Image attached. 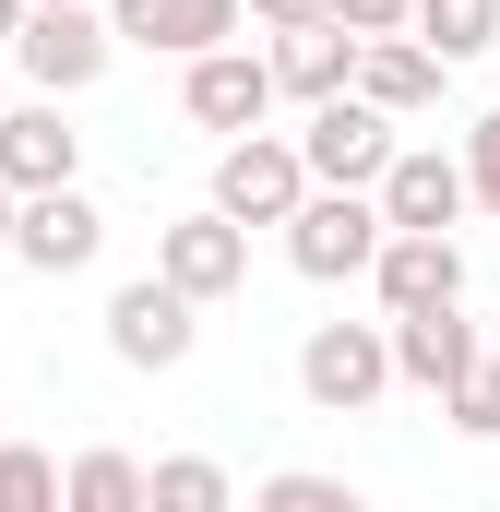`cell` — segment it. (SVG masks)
I'll use <instances>...</instances> for the list:
<instances>
[{
	"mask_svg": "<svg viewBox=\"0 0 500 512\" xmlns=\"http://www.w3.org/2000/svg\"><path fill=\"white\" fill-rule=\"evenodd\" d=\"M155 286H179L191 310H215V298L250 286V239L227 215H179V227H155Z\"/></svg>",
	"mask_w": 500,
	"mask_h": 512,
	"instance_id": "30bf717a",
	"label": "cell"
},
{
	"mask_svg": "<svg viewBox=\"0 0 500 512\" xmlns=\"http://www.w3.org/2000/svg\"><path fill=\"white\" fill-rule=\"evenodd\" d=\"M60 512H143V453L84 441V453L60 465Z\"/></svg>",
	"mask_w": 500,
	"mask_h": 512,
	"instance_id": "ac0fdd59",
	"label": "cell"
},
{
	"mask_svg": "<svg viewBox=\"0 0 500 512\" xmlns=\"http://www.w3.org/2000/svg\"><path fill=\"white\" fill-rule=\"evenodd\" d=\"M24 12H96V0H24Z\"/></svg>",
	"mask_w": 500,
	"mask_h": 512,
	"instance_id": "4316f807",
	"label": "cell"
},
{
	"mask_svg": "<svg viewBox=\"0 0 500 512\" xmlns=\"http://www.w3.org/2000/svg\"><path fill=\"white\" fill-rule=\"evenodd\" d=\"M0 512H60V465L36 441H0Z\"/></svg>",
	"mask_w": 500,
	"mask_h": 512,
	"instance_id": "44dd1931",
	"label": "cell"
},
{
	"mask_svg": "<svg viewBox=\"0 0 500 512\" xmlns=\"http://www.w3.org/2000/svg\"><path fill=\"white\" fill-rule=\"evenodd\" d=\"M405 36H417L441 72H465V60H489V48H500V0H417Z\"/></svg>",
	"mask_w": 500,
	"mask_h": 512,
	"instance_id": "e0dca14e",
	"label": "cell"
},
{
	"mask_svg": "<svg viewBox=\"0 0 500 512\" xmlns=\"http://www.w3.org/2000/svg\"><path fill=\"white\" fill-rule=\"evenodd\" d=\"M96 251H108V215H96L84 179L12 203V262H24V274H96Z\"/></svg>",
	"mask_w": 500,
	"mask_h": 512,
	"instance_id": "ba28073f",
	"label": "cell"
},
{
	"mask_svg": "<svg viewBox=\"0 0 500 512\" xmlns=\"http://www.w3.org/2000/svg\"><path fill=\"white\" fill-rule=\"evenodd\" d=\"M179 108L191 131H262L274 120V72H262V48H203V60H179Z\"/></svg>",
	"mask_w": 500,
	"mask_h": 512,
	"instance_id": "8fae6325",
	"label": "cell"
},
{
	"mask_svg": "<svg viewBox=\"0 0 500 512\" xmlns=\"http://www.w3.org/2000/svg\"><path fill=\"white\" fill-rule=\"evenodd\" d=\"M96 12H108V48H155V60L239 48V0H96Z\"/></svg>",
	"mask_w": 500,
	"mask_h": 512,
	"instance_id": "7c38bea8",
	"label": "cell"
},
{
	"mask_svg": "<svg viewBox=\"0 0 500 512\" xmlns=\"http://www.w3.org/2000/svg\"><path fill=\"white\" fill-rule=\"evenodd\" d=\"M262 36H298V24H322V0H239Z\"/></svg>",
	"mask_w": 500,
	"mask_h": 512,
	"instance_id": "d4e9b609",
	"label": "cell"
},
{
	"mask_svg": "<svg viewBox=\"0 0 500 512\" xmlns=\"http://www.w3.org/2000/svg\"><path fill=\"white\" fill-rule=\"evenodd\" d=\"M453 167H465V203H489V215H500V108H489V120H465V155H453Z\"/></svg>",
	"mask_w": 500,
	"mask_h": 512,
	"instance_id": "603a6c76",
	"label": "cell"
},
{
	"mask_svg": "<svg viewBox=\"0 0 500 512\" xmlns=\"http://www.w3.org/2000/svg\"><path fill=\"white\" fill-rule=\"evenodd\" d=\"M108 60H120L108 48V12H24V36L0 48V72H24V96H48V108H72Z\"/></svg>",
	"mask_w": 500,
	"mask_h": 512,
	"instance_id": "7a4b0ae2",
	"label": "cell"
},
{
	"mask_svg": "<svg viewBox=\"0 0 500 512\" xmlns=\"http://www.w3.org/2000/svg\"><path fill=\"white\" fill-rule=\"evenodd\" d=\"M12 36H24V0H0V48H12Z\"/></svg>",
	"mask_w": 500,
	"mask_h": 512,
	"instance_id": "484cf974",
	"label": "cell"
},
{
	"mask_svg": "<svg viewBox=\"0 0 500 512\" xmlns=\"http://www.w3.org/2000/svg\"><path fill=\"white\" fill-rule=\"evenodd\" d=\"M0 108H12V72H0Z\"/></svg>",
	"mask_w": 500,
	"mask_h": 512,
	"instance_id": "f1b7e54d",
	"label": "cell"
},
{
	"mask_svg": "<svg viewBox=\"0 0 500 512\" xmlns=\"http://www.w3.org/2000/svg\"><path fill=\"white\" fill-rule=\"evenodd\" d=\"M381 346H393V382H417V393H453L477 358H489L465 310H405V322H381Z\"/></svg>",
	"mask_w": 500,
	"mask_h": 512,
	"instance_id": "5bb4252c",
	"label": "cell"
},
{
	"mask_svg": "<svg viewBox=\"0 0 500 512\" xmlns=\"http://www.w3.org/2000/svg\"><path fill=\"white\" fill-rule=\"evenodd\" d=\"M370 286H381V322H405V310H465V239H381Z\"/></svg>",
	"mask_w": 500,
	"mask_h": 512,
	"instance_id": "4fadbf2b",
	"label": "cell"
},
{
	"mask_svg": "<svg viewBox=\"0 0 500 512\" xmlns=\"http://www.w3.org/2000/svg\"><path fill=\"white\" fill-rule=\"evenodd\" d=\"M370 251H381L370 191H310V203L286 215V262H298L310 286H346V274H370Z\"/></svg>",
	"mask_w": 500,
	"mask_h": 512,
	"instance_id": "8992f818",
	"label": "cell"
},
{
	"mask_svg": "<svg viewBox=\"0 0 500 512\" xmlns=\"http://www.w3.org/2000/svg\"><path fill=\"white\" fill-rule=\"evenodd\" d=\"M298 143V167H310V191H370L381 167H393V120L358 108V96H322L310 131H286Z\"/></svg>",
	"mask_w": 500,
	"mask_h": 512,
	"instance_id": "5b68a950",
	"label": "cell"
},
{
	"mask_svg": "<svg viewBox=\"0 0 500 512\" xmlns=\"http://www.w3.org/2000/svg\"><path fill=\"white\" fill-rule=\"evenodd\" d=\"M346 96L381 108V120H417V108H441V60H429L417 36H370L358 72H346Z\"/></svg>",
	"mask_w": 500,
	"mask_h": 512,
	"instance_id": "9a60e30c",
	"label": "cell"
},
{
	"mask_svg": "<svg viewBox=\"0 0 500 512\" xmlns=\"http://www.w3.org/2000/svg\"><path fill=\"white\" fill-rule=\"evenodd\" d=\"M441 417H453V429H465V441H500V358H477V370H465V382L441 393Z\"/></svg>",
	"mask_w": 500,
	"mask_h": 512,
	"instance_id": "7402d4cb",
	"label": "cell"
},
{
	"mask_svg": "<svg viewBox=\"0 0 500 512\" xmlns=\"http://www.w3.org/2000/svg\"><path fill=\"white\" fill-rule=\"evenodd\" d=\"M250 512H370L346 477H322V465H286V477H262V501Z\"/></svg>",
	"mask_w": 500,
	"mask_h": 512,
	"instance_id": "ffe728a7",
	"label": "cell"
},
{
	"mask_svg": "<svg viewBox=\"0 0 500 512\" xmlns=\"http://www.w3.org/2000/svg\"><path fill=\"white\" fill-rule=\"evenodd\" d=\"M191 346H203V310H191L179 286L131 274L120 298H108V358H120V370H179Z\"/></svg>",
	"mask_w": 500,
	"mask_h": 512,
	"instance_id": "9c48e42d",
	"label": "cell"
},
{
	"mask_svg": "<svg viewBox=\"0 0 500 512\" xmlns=\"http://www.w3.org/2000/svg\"><path fill=\"white\" fill-rule=\"evenodd\" d=\"M143 512H239V477L215 453H155L143 465Z\"/></svg>",
	"mask_w": 500,
	"mask_h": 512,
	"instance_id": "d6986e66",
	"label": "cell"
},
{
	"mask_svg": "<svg viewBox=\"0 0 500 512\" xmlns=\"http://www.w3.org/2000/svg\"><path fill=\"white\" fill-rule=\"evenodd\" d=\"M405 12H417V0H322V24L358 36V48H370V36H405Z\"/></svg>",
	"mask_w": 500,
	"mask_h": 512,
	"instance_id": "cb8c5ba5",
	"label": "cell"
},
{
	"mask_svg": "<svg viewBox=\"0 0 500 512\" xmlns=\"http://www.w3.org/2000/svg\"><path fill=\"white\" fill-rule=\"evenodd\" d=\"M72 179H84V131L60 120L48 96H12L0 108V191L36 203V191H72Z\"/></svg>",
	"mask_w": 500,
	"mask_h": 512,
	"instance_id": "52a82bcc",
	"label": "cell"
},
{
	"mask_svg": "<svg viewBox=\"0 0 500 512\" xmlns=\"http://www.w3.org/2000/svg\"><path fill=\"white\" fill-rule=\"evenodd\" d=\"M0 251H12V191H0Z\"/></svg>",
	"mask_w": 500,
	"mask_h": 512,
	"instance_id": "83f0119b",
	"label": "cell"
},
{
	"mask_svg": "<svg viewBox=\"0 0 500 512\" xmlns=\"http://www.w3.org/2000/svg\"><path fill=\"white\" fill-rule=\"evenodd\" d=\"M262 72H274V96L322 108V96H346V72H358V36H334V24H298V36H274V48H262Z\"/></svg>",
	"mask_w": 500,
	"mask_h": 512,
	"instance_id": "2e32d148",
	"label": "cell"
},
{
	"mask_svg": "<svg viewBox=\"0 0 500 512\" xmlns=\"http://www.w3.org/2000/svg\"><path fill=\"white\" fill-rule=\"evenodd\" d=\"M310 203V167H298V143L286 131H239V143H215V203L203 215H227V227H286Z\"/></svg>",
	"mask_w": 500,
	"mask_h": 512,
	"instance_id": "6da1fadb",
	"label": "cell"
},
{
	"mask_svg": "<svg viewBox=\"0 0 500 512\" xmlns=\"http://www.w3.org/2000/svg\"><path fill=\"white\" fill-rule=\"evenodd\" d=\"M298 393H310L322 417H370L381 393H393V346H381V322H310V346H298Z\"/></svg>",
	"mask_w": 500,
	"mask_h": 512,
	"instance_id": "3957f363",
	"label": "cell"
},
{
	"mask_svg": "<svg viewBox=\"0 0 500 512\" xmlns=\"http://www.w3.org/2000/svg\"><path fill=\"white\" fill-rule=\"evenodd\" d=\"M370 215H381V239H453L465 167H453L441 143H393V167L370 179Z\"/></svg>",
	"mask_w": 500,
	"mask_h": 512,
	"instance_id": "277c9868",
	"label": "cell"
}]
</instances>
